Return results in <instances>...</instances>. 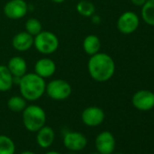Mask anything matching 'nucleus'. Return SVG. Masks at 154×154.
<instances>
[{
    "mask_svg": "<svg viewBox=\"0 0 154 154\" xmlns=\"http://www.w3.org/2000/svg\"><path fill=\"white\" fill-rule=\"evenodd\" d=\"M115 63L112 57L99 52L92 55L87 63V69L92 79L98 83H105L112 79L115 72Z\"/></svg>",
    "mask_w": 154,
    "mask_h": 154,
    "instance_id": "1",
    "label": "nucleus"
},
{
    "mask_svg": "<svg viewBox=\"0 0 154 154\" xmlns=\"http://www.w3.org/2000/svg\"><path fill=\"white\" fill-rule=\"evenodd\" d=\"M19 93L27 102H35L45 94L46 83L35 72H26L18 84Z\"/></svg>",
    "mask_w": 154,
    "mask_h": 154,
    "instance_id": "2",
    "label": "nucleus"
},
{
    "mask_svg": "<svg viewBox=\"0 0 154 154\" xmlns=\"http://www.w3.org/2000/svg\"><path fill=\"white\" fill-rule=\"evenodd\" d=\"M22 121L25 128L31 132H36L45 125V111L37 104L27 105L22 112Z\"/></svg>",
    "mask_w": 154,
    "mask_h": 154,
    "instance_id": "3",
    "label": "nucleus"
},
{
    "mask_svg": "<svg viewBox=\"0 0 154 154\" xmlns=\"http://www.w3.org/2000/svg\"><path fill=\"white\" fill-rule=\"evenodd\" d=\"M60 45L57 35L47 30H43L38 35L34 36V46L36 51L44 55H50L54 54Z\"/></svg>",
    "mask_w": 154,
    "mask_h": 154,
    "instance_id": "4",
    "label": "nucleus"
},
{
    "mask_svg": "<svg viewBox=\"0 0 154 154\" xmlns=\"http://www.w3.org/2000/svg\"><path fill=\"white\" fill-rule=\"evenodd\" d=\"M71 85L63 79H54L46 84L45 94L54 101H64L72 94Z\"/></svg>",
    "mask_w": 154,
    "mask_h": 154,
    "instance_id": "5",
    "label": "nucleus"
},
{
    "mask_svg": "<svg viewBox=\"0 0 154 154\" xmlns=\"http://www.w3.org/2000/svg\"><path fill=\"white\" fill-rule=\"evenodd\" d=\"M86 136L79 131H67L63 134V144L71 151H81L87 146Z\"/></svg>",
    "mask_w": 154,
    "mask_h": 154,
    "instance_id": "6",
    "label": "nucleus"
},
{
    "mask_svg": "<svg viewBox=\"0 0 154 154\" xmlns=\"http://www.w3.org/2000/svg\"><path fill=\"white\" fill-rule=\"evenodd\" d=\"M140 25L138 15L132 11L122 13L117 20V28L123 35H131L134 33Z\"/></svg>",
    "mask_w": 154,
    "mask_h": 154,
    "instance_id": "7",
    "label": "nucleus"
},
{
    "mask_svg": "<svg viewBox=\"0 0 154 154\" xmlns=\"http://www.w3.org/2000/svg\"><path fill=\"white\" fill-rule=\"evenodd\" d=\"M29 10V6L25 0H9L4 7L5 16L12 20L25 17Z\"/></svg>",
    "mask_w": 154,
    "mask_h": 154,
    "instance_id": "8",
    "label": "nucleus"
},
{
    "mask_svg": "<svg viewBox=\"0 0 154 154\" xmlns=\"http://www.w3.org/2000/svg\"><path fill=\"white\" fill-rule=\"evenodd\" d=\"M96 151L101 154H112L116 147V140L111 131H103L100 132L94 140Z\"/></svg>",
    "mask_w": 154,
    "mask_h": 154,
    "instance_id": "9",
    "label": "nucleus"
},
{
    "mask_svg": "<svg viewBox=\"0 0 154 154\" xmlns=\"http://www.w3.org/2000/svg\"><path fill=\"white\" fill-rule=\"evenodd\" d=\"M81 119L85 125L88 127H97L103 122L105 113L103 110L98 106H89L82 112Z\"/></svg>",
    "mask_w": 154,
    "mask_h": 154,
    "instance_id": "10",
    "label": "nucleus"
},
{
    "mask_svg": "<svg viewBox=\"0 0 154 154\" xmlns=\"http://www.w3.org/2000/svg\"><path fill=\"white\" fill-rule=\"evenodd\" d=\"M131 103L139 111H149L154 108V93L149 90H140L133 94Z\"/></svg>",
    "mask_w": 154,
    "mask_h": 154,
    "instance_id": "11",
    "label": "nucleus"
},
{
    "mask_svg": "<svg viewBox=\"0 0 154 154\" xmlns=\"http://www.w3.org/2000/svg\"><path fill=\"white\" fill-rule=\"evenodd\" d=\"M35 72L44 79L51 78L56 72V64L54 61L49 57H42L35 63Z\"/></svg>",
    "mask_w": 154,
    "mask_h": 154,
    "instance_id": "12",
    "label": "nucleus"
},
{
    "mask_svg": "<svg viewBox=\"0 0 154 154\" xmlns=\"http://www.w3.org/2000/svg\"><path fill=\"white\" fill-rule=\"evenodd\" d=\"M12 46L17 52H26L34 46V36L26 31L19 32L13 37Z\"/></svg>",
    "mask_w": 154,
    "mask_h": 154,
    "instance_id": "13",
    "label": "nucleus"
},
{
    "mask_svg": "<svg viewBox=\"0 0 154 154\" xmlns=\"http://www.w3.org/2000/svg\"><path fill=\"white\" fill-rule=\"evenodd\" d=\"M55 133L53 128L45 125L36 131L35 140L37 145L42 149H48L51 147L54 141Z\"/></svg>",
    "mask_w": 154,
    "mask_h": 154,
    "instance_id": "14",
    "label": "nucleus"
},
{
    "mask_svg": "<svg viewBox=\"0 0 154 154\" xmlns=\"http://www.w3.org/2000/svg\"><path fill=\"white\" fill-rule=\"evenodd\" d=\"M7 66L14 77H22L27 72V63L25 58L19 55L11 57Z\"/></svg>",
    "mask_w": 154,
    "mask_h": 154,
    "instance_id": "15",
    "label": "nucleus"
},
{
    "mask_svg": "<svg viewBox=\"0 0 154 154\" xmlns=\"http://www.w3.org/2000/svg\"><path fill=\"white\" fill-rule=\"evenodd\" d=\"M14 85V76L7 65L0 64V92L6 93Z\"/></svg>",
    "mask_w": 154,
    "mask_h": 154,
    "instance_id": "16",
    "label": "nucleus"
},
{
    "mask_svg": "<svg viewBox=\"0 0 154 154\" xmlns=\"http://www.w3.org/2000/svg\"><path fill=\"white\" fill-rule=\"evenodd\" d=\"M102 47L101 40L96 35H88L83 42V48L86 54L92 56L100 52Z\"/></svg>",
    "mask_w": 154,
    "mask_h": 154,
    "instance_id": "17",
    "label": "nucleus"
},
{
    "mask_svg": "<svg viewBox=\"0 0 154 154\" xmlns=\"http://www.w3.org/2000/svg\"><path fill=\"white\" fill-rule=\"evenodd\" d=\"M141 17L143 21L154 26V0H147L141 8Z\"/></svg>",
    "mask_w": 154,
    "mask_h": 154,
    "instance_id": "18",
    "label": "nucleus"
},
{
    "mask_svg": "<svg viewBox=\"0 0 154 154\" xmlns=\"http://www.w3.org/2000/svg\"><path fill=\"white\" fill-rule=\"evenodd\" d=\"M27 106V101L21 95H13L8 101V107L14 112H22Z\"/></svg>",
    "mask_w": 154,
    "mask_h": 154,
    "instance_id": "19",
    "label": "nucleus"
},
{
    "mask_svg": "<svg viewBox=\"0 0 154 154\" xmlns=\"http://www.w3.org/2000/svg\"><path fill=\"white\" fill-rule=\"evenodd\" d=\"M76 10L85 17H91L95 14V6L88 0H81L76 5Z\"/></svg>",
    "mask_w": 154,
    "mask_h": 154,
    "instance_id": "20",
    "label": "nucleus"
},
{
    "mask_svg": "<svg viewBox=\"0 0 154 154\" xmlns=\"http://www.w3.org/2000/svg\"><path fill=\"white\" fill-rule=\"evenodd\" d=\"M16 144L14 140L4 134H0V154H15Z\"/></svg>",
    "mask_w": 154,
    "mask_h": 154,
    "instance_id": "21",
    "label": "nucleus"
},
{
    "mask_svg": "<svg viewBox=\"0 0 154 154\" xmlns=\"http://www.w3.org/2000/svg\"><path fill=\"white\" fill-rule=\"evenodd\" d=\"M25 27H26V31L29 33L30 35H32L33 36H35L40 32L43 31L42 23L37 18H35V17L27 19L26 22Z\"/></svg>",
    "mask_w": 154,
    "mask_h": 154,
    "instance_id": "22",
    "label": "nucleus"
},
{
    "mask_svg": "<svg viewBox=\"0 0 154 154\" xmlns=\"http://www.w3.org/2000/svg\"><path fill=\"white\" fill-rule=\"evenodd\" d=\"M91 18H92V21H93V23L94 24V25H99L101 22H102V18H101V17L100 16H98V15H94V16H92L91 17Z\"/></svg>",
    "mask_w": 154,
    "mask_h": 154,
    "instance_id": "23",
    "label": "nucleus"
},
{
    "mask_svg": "<svg viewBox=\"0 0 154 154\" xmlns=\"http://www.w3.org/2000/svg\"><path fill=\"white\" fill-rule=\"evenodd\" d=\"M130 1L137 7H142L144 5V3L147 1V0H130Z\"/></svg>",
    "mask_w": 154,
    "mask_h": 154,
    "instance_id": "24",
    "label": "nucleus"
},
{
    "mask_svg": "<svg viewBox=\"0 0 154 154\" xmlns=\"http://www.w3.org/2000/svg\"><path fill=\"white\" fill-rule=\"evenodd\" d=\"M45 154H62V153L59 151H56V150H49V151L45 152Z\"/></svg>",
    "mask_w": 154,
    "mask_h": 154,
    "instance_id": "25",
    "label": "nucleus"
},
{
    "mask_svg": "<svg viewBox=\"0 0 154 154\" xmlns=\"http://www.w3.org/2000/svg\"><path fill=\"white\" fill-rule=\"evenodd\" d=\"M20 154H36V153L34 152V151H30V150H24Z\"/></svg>",
    "mask_w": 154,
    "mask_h": 154,
    "instance_id": "26",
    "label": "nucleus"
},
{
    "mask_svg": "<svg viewBox=\"0 0 154 154\" xmlns=\"http://www.w3.org/2000/svg\"><path fill=\"white\" fill-rule=\"evenodd\" d=\"M51 1L55 3V4H62L65 1V0H51Z\"/></svg>",
    "mask_w": 154,
    "mask_h": 154,
    "instance_id": "27",
    "label": "nucleus"
},
{
    "mask_svg": "<svg viewBox=\"0 0 154 154\" xmlns=\"http://www.w3.org/2000/svg\"><path fill=\"white\" fill-rule=\"evenodd\" d=\"M90 154H101V153H99L98 151H96V152H92V153H90Z\"/></svg>",
    "mask_w": 154,
    "mask_h": 154,
    "instance_id": "28",
    "label": "nucleus"
},
{
    "mask_svg": "<svg viewBox=\"0 0 154 154\" xmlns=\"http://www.w3.org/2000/svg\"><path fill=\"white\" fill-rule=\"evenodd\" d=\"M112 154H123V153H120V152H118V153H114V152H113V153H112Z\"/></svg>",
    "mask_w": 154,
    "mask_h": 154,
    "instance_id": "29",
    "label": "nucleus"
}]
</instances>
